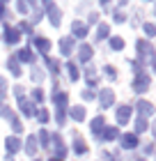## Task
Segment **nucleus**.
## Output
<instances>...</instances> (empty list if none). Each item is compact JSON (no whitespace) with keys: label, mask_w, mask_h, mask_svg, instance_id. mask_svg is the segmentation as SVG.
Returning a JSON list of instances; mask_svg holds the SVG:
<instances>
[{"label":"nucleus","mask_w":156,"mask_h":161,"mask_svg":"<svg viewBox=\"0 0 156 161\" xmlns=\"http://www.w3.org/2000/svg\"><path fill=\"white\" fill-rule=\"evenodd\" d=\"M80 97H83V101H92L96 94H94V90H90V87H87V90H83L80 92Z\"/></svg>","instance_id":"obj_37"},{"label":"nucleus","mask_w":156,"mask_h":161,"mask_svg":"<svg viewBox=\"0 0 156 161\" xmlns=\"http://www.w3.org/2000/svg\"><path fill=\"white\" fill-rule=\"evenodd\" d=\"M143 30H145V35H149V37H156V25L154 23H145Z\"/></svg>","instance_id":"obj_36"},{"label":"nucleus","mask_w":156,"mask_h":161,"mask_svg":"<svg viewBox=\"0 0 156 161\" xmlns=\"http://www.w3.org/2000/svg\"><path fill=\"white\" fill-rule=\"evenodd\" d=\"M136 51H138V55L143 58V60H152L154 58V46L147 39H138L136 42Z\"/></svg>","instance_id":"obj_1"},{"label":"nucleus","mask_w":156,"mask_h":161,"mask_svg":"<svg viewBox=\"0 0 156 161\" xmlns=\"http://www.w3.org/2000/svg\"><path fill=\"white\" fill-rule=\"evenodd\" d=\"M101 159H103V161H115V159H113V154H110V152H101Z\"/></svg>","instance_id":"obj_44"},{"label":"nucleus","mask_w":156,"mask_h":161,"mask_svg":"<svg viewBox=\"0 0 156 161\" xmlns=\"http://www.w3.org/2000/svg\"><path fill=\"white\" fill-rule=\"evenodd\" d=\"M103 71H106V76H108L110 80H115V78H117V69L113 67V64H106V67H103Z\"/></svg>","instance_id":"obj_34"},{"label":"nucleus","mask_w":156,"mask_h":161,"mask_svg":"<svg viewBox=\"0 0 156 161\" xmlns=\"http://www.w3.org/2000/svg\"><path fill=\"white\" fill-rule=\"evenodd\" d=\"M53 101H55L57 108H67V104H69V94H67V92H60V90H57V85H55V90H53Z\"/></svg>","instance_id":"obj_12"},{"label":"nucleus","mask_w":156,"mask_h":161,"mask_svg":"<svg viewBox=\"0 0 156 161\" xmlns=\"http://www.w3.org/2000/svg\"><path fill=\"white\" fill-rule=\"evenodd\" d=\"M96 35H99L96 39H106L108 35H110V28H108L106 23H101V25H99V30H96Z\"/></svg>","instance_id":"obj_32"},{"label":"nucleus","mask_w":156,"mask_h":161,"mask_svg":"<svg viewBox=\"0 0 156 161\" xmlns=\"http://www.w3.org/2000/svg\"><path fill=\"white\" fill-rule=\"evenodd\" d=\"M5 94H7V80L0 76V99H5Z\"/></svg>","instance_id":"obj_40"},{"label":"nucleus","mask_w":156,"mask_h":161,"mask_svg":"<svg viewBox=\"0 0 156 161\" xmlns=\"http://www.w3.org/2000/svg\"><path fill=\"white\" fill-rule=\"evenodd\" d=\"M99 104H101V108H108V106L115 104V92L110 90V87H103V90H101V94H99Z\"/></svg>","instance_id":"obj_7"},{"label":"nucleus","mask_w":156,"mask_h":161,"mask_svg":"<svg viewBox=\"0 0 156 161\" xmlns=\"http://www.w3.org/2000/svg\"><path fill=\"white\" fill-rule=\"evenodd\" d=\"M113 19H115V23H124V21H126V14H124L122 9H115Z\"/></svg>","instance_id":"obj_38"},{"label":"nucleus","mask_w":156,"mask_h":161,"mask_svg":"<svg viewBox=\"0 0 156 161\" xmlns=\"http://www.w3.org/2000/svg\"><path fill=\"white\" fill-rule=\"evenodd\" d=\"M48 161H62V159H55V157H51V159H48Z\"/></svg>","instance_id":"obj_48"},{"label":"nucleus","mask_w":156,"mask_h":161,"mask_svg":"<svg viewBox=\"0 0 156 161\" xmlns=\"http://www.w3.org/2000/svg\"><path fill=\"white\" fill-rule=\"evenodd\" d=\"M71 32H73V39H76V37L85 39L90 30H87V23H83V21H73V23H71Z\"/></svg>","instance_id":"obj_8"},{"label":"nucleus","mask_w":156,"mask_h":161,"mask_svg":"<svg viewBox=\"0 0 156 161\" xmlns=\"http://www.w3.org/2000/svg\"><path fill=\"white\" fill-rule=\"evenodd\" d=\"M87 150H90V147H87V143H85L80 136L73 138V152H76V154H85Z\"/></svg>","instance_id":"obj_19"},{"label":"nucleus","mask_w":156,"mask_h":161,"mask_svg":"<svg viewBox=\"0 0 156 161\" xmlns=\"http://www.w3.org/2000/svg\"><path fill=\"white\" fill-rule=\"evenodd\" d=\"M37 120H39L41 124H46V122L51 120V115H48L46 108H37Z\"/></svg>","instance_id":"obj_30"},{"label":"nucleus","mask_w":156,"mask_h":161,"mask_svg":"<svg viewBox=\"0 0 156 161\" xmlns=\"http://www.w3.org/2000/svg\"><path fill=\"white\" fill-rule=\"evenodd\" d=\"M14 58H16L19 62H35V51L28 46V48H21V51H16V53H14Z\"/></svg>","instance_id":"obj_10"},{"label":"nucleus","mask_w":156,"mask_h":161,"mask_svg":"<svg viewBox=\"0 0 156 161\" xmlns=\"http://www.w3.org/2000/svg\"><path fill=\"white\" fill-rule=\"evenodd\" d=\"M23 92H25V90H23L21 85H16V87H14V94H16V99H23V97H25Z\"/></svg>","instance_id":"obj_42"},{"label":"nucleus","mask_w":156,"mask_h":161,"mask_svg":"<svg viewBox=\"0 0 156 161\" xmlns=\"http://www.w3.org/2000/svg\"><path fill=\"white\" fill-rule=\"evenodd\" d=\"M85 78H87V83H90V90L96 85V80H99V78H96V71L92 67H85Z\"/></svg>","instance_id":"obj_24"},{"label":"nucleus","mask_w":156,"mask_h":161,"mask_svg":"<svg viewBox=\"0 0 156 161\" xmlns=\"http://www.w3.org/2000/svg\"><path fill=\"white\" fill-rule=\"evenodd\" d=\"M16 9H19L21 14H28V12H30V5H28V3H23V0H21V3L16 5Z\"/></svg>","instance_id":"obj_41"},{"label":"nucleus","mask_w":156,"mask_h":161,"mask_svg":"<svg viewBox=\"0 0 156 161\" xmlns=\"http://www.w3.org/2000/svg\"><path fill=\"white\" fill-rule=\"evenodd\" d=\"M69 113H71V118L76 120V122H83V120H85V108H83V106H71Z\"/></svg>","instance_id":"obj_21"},{"label":"nucleus","mask_w":156,"mask_h":161,"mask_svg":"<svg viewBox=\"0 0 156 161\" xmlns=\"http://www.w3.org/2000/svg\"><path fill=\"white\" fill-rule=\"evenodd\" d=\"M3 16H5V3H0V21H3Z\"/></svg>","instance_id":"obj_46"},{"label":"nucleus","mask_w":156,"mask_h":161,"mask_svg":"<svg viewBox=\"0 0 156 161\" xmlns=\"http://www.w3.org/2000/svg\"><path fill=\"white\" fill-rule=\"evenodd\" d=\"M96 21H99V14H90L87 16V23H96Z\"/></svg>","instance_id":"obj_45"},{"label":"nucleus","mask_w":156,"mask_h":161,"mask_svg":"<svg viewBox=\"0 0 156 161\" xmlns=\"http://www.w3.org/2000/svg\"><path fill=\"white\" fill-rule=\"evenodd\" d=\"M138 161H145V159H138Z\"/></svg>","instance_id":"obj_49"},{"label":"nucleus","mask_w":156,"mask_h":161,"mask_svg":"<svg viewBox=\"0 0 156 161\" xmlns=\"http://www.w3.org/2000/svg\"><path fill=\"white\" fill-rule=\"evenodd\" d=\"M44 9L48 12V19H51V23H53L55 28L60 25V19H62V12L57 9L55 7V3H51V0H46V3H44Z\"/></svg>","instance_id":"obj_2"},{"label":"nucleus","mask_w":156,"mask_h":161,"mask_svg":"<svg viewBox=\"0 0 156 161\" xmlns=\"http://www.w3.org/2000/svg\"><path fill=\"white\" fill-rule=\"evenodd\" d=\"M115 138H120V134H117V127H103V131L99 136H96V141H106V143H110V141H115Z\"/></svg>","instance_id":"obj_9"},{"label":"nucleus","mask_w":156,"mask_h":161,"mask_svg":"<svg viewBox=\"0 0 156 161\" xmlns=\"http://www.w3.org/2000/svg\"><path fill=\"white\" fill-rule=\"evenodd\" d=\"M143 150H145V154H152V152H154V143H147Z\"/></svg>","instance_id":"obj_43"},{"label":"nucleus","mask_w":156,"mask_h":161,"mask_svg":"<svg viewBox=\"0 0 156 161\" xmlns=\"http://www.w3.org/2000/svg\"><path fill=\"white\" fill-rule=\"evenodd\" d=\"M19 150H21V141L16 136H9V138H7V152L14 154V152H19Z\"/></svg>","instance_id":"obj_22"},{"label":"nucleus","mask_w":156,"mask_h":161,"mask_svg":"<svg viewBox=\"0 0 156 161\" xmlns=\"http://www.w3.org/2000/svg\"><path fill=\"white\" fill-rule=\"evenodd\" d=\"M110 48L113 51H122L124 48V39L122 37H110Z\"/></svg>","instance_id":"obj_27"},{"label":"nucleus","mask_w":156,"mask_h":161,"mask_svg":"<svg viewBox=\"0 0 156 161\" xmlns=\"http://www.w3.org/2000/svg\"><path fill=\"white\" fill-rule=\"evenodd\" d=\"M71 51H73V37H62L60 39V53L71 55Z\"/></svg>","instance_id":"obj_16"},{"label":"nucleus","mask_w":156,"mask_h":161,"mask_svg":"<svg viewBox=\"0 0 156 161\" xmlns=\"http://www.w3.org/2000/svg\"><path fill=\"white\" fill-rule=\"evenodd\" d=\"M67 71H69V78L71 80H78V67H76V64H73V62H67Z\"/></svg>","instance_id":"obj_26"},{"label":"nucleus","mask_w":156,"mask_h":161,"mask_svg":"<svg viewBox=\"0 0 156 161\" xmlns=\"http://www.w3.org/2000/svg\"><path fill=\"white\" fill-rule=\"evenodd\" d=\"M133 90L136 92H147L149 90V76L147 74H138L133 78Z\"/></svg>","instance_id":"obj_5"},{"label":"nucleus","mask_w":156,"mask_h":161,"mask_svg":"<svg viewBox=\"0 0 156 161\" xmlns=\"http://www.w3.org/2000/svg\"><path fill=\"white\" fill-rule=\"evenodd\" d=\"M3 37H5V44H19V39H21V32L16 30V28H9V25H7Z\"/></svg>","instance_id":"obj_14"},{"label":"nucleus","mask_w":156,"mask_h":161,"mask_svg":"<svg viewBox=\"0 0 156 161\" xmlns=\"http://www.w3.org/2000/svg\"><path fill=\"white\" fill-rule=\"evenodd\" d=\"M103 127H106V118H103V115H99V118H94L90 122V129L94 131V136H99L101 131H103Z\"/></svg>","instance_id":"obj_17"},{"label":"nucleus","mask_w":156,"mask_h":161,"mask_svg":"<svg viewBox=\"0 0 156 161\" xmlns=\"http://www.w3.org/2000/svg\"><path fill=\"white\" fill-rule=\"evenodd\" d=\"M16 30H19V32H28V35L32 37V25H30V21H21Z\"/></svg>","instance_id":"obj_31"},{"label":"nucleus","mask_w":156,"mask_h":161,"mask_svg":"<svg viewBox=\"0 0 156 161\" xmlns=\"http://www.w3.org/2000/svg\"><path fill=\"white\" fill-rule=\"evenodd\" d=\"M131 118V106H120L117 108V122L120 124H126Z\"/></svg>","instance_id":"obj_18"},{"label":"nucleus","mask_w":156,"mask_h":161,"mask_svg":"<svg viewBox=\"0 0 156 161\" xmlns=\"http://www.w3.org/2000/svg\"><path fill=\"white\" fill-rule=\"evenodd\" d=\"M39 143H41V147H46V150H48V145H51V134H48L46 129H41V131H39Z\"/></svg>","instance_id":"obj_25"},{"label":"nucleus","mask_w":156,"mask_h":161,"mask_svg":"<svg viewBox=\"0 0 156 161\" xmlns=\"http://www.w3.org/2000/svg\"><path fill=\"white\" fill-rule=\"evenodd\" d=\"M37 150H39V145H37V138L30 136V138L25 141V152H28L30 157H35V154H37Z\"/></svg>","instance_id":"obj_23"},{"label":"nucleus","mask_w":156,"mask_h":161,"mask_svg":"<svg viewBox=\"0 0 156 161\" xmlns=\"http://www.w3.org/2000/svg\"><path fill=\"white\" fill-rule=\"evenodd\" d=\"M51 145H53V150H55V159H62L67 154V145L62 143V136L60 134H53L51 136ZM48 145V147H51Z\"/></svg>","instance_id":"obj_3"},{"label":"nucleus","mask_w":156,"mask_h":161,"mask_svg":"<svg viewBox=\"0 0 156 161\" xmlns=\"http://www.w3.org/2000/svg\"><path fill=\"white\" fill-rule=\"evenodd\" d=\"M32 101H44V90L41 87H35L32 90Z\"/></svg>","instance_id":"obj_39"},{"label":"nucleus","mask_w":156,"mask_h":161,"mask_svg":"<svg viewBox=\"0 0 156 161\" xmlns=\"http://www.w3.org/2000/svg\"><path fill=\"white\" fill-rule=\"evenodd\" d=\"M35 161H39V159H35Z\"/></svg>","instance_id":"obj_50"},{"label":"nucleus","mask_w":156,"mask_h":161,"mask_svg":"<svg viewBox=\"0 0 156 161\" xmlns=\"http://www.w3.org/2000/svg\"><path fill=\"white\" fill-rule=\"evenodd\" d=\"M30 76H32V80H35V83H41V80H44V69H39V67H32Z\"/></svg>","instance_id":"obj_28"},{"label":"nucleus","mask_w":156,"mask_h":161,"mask_svg":"<svg viewBox=\"0 0 156 161\" xmlns=\"http://www.w3.org/2000/svg\"><path fill=\"white\" fill-rule=\"evenodd\" d=\"M152 69L156 71V58H152Z\"/></svg>","instance_id":"obj_47"},{"label":"nucleus","mask_w":156,"mask_h":161,"mask_svg":"<svg viewBox=\"0 0 156 161\" xmlns=\"http://www.w3.org/2000/svg\"><path fill=\"white\" fill-rule=\"evenodd\" d=\"M7 69H9L12 71V76H21V74H23V71H21V64H19V60H16V58H9V60H7Z\"/></svg>","instance_id":"obj_20"},{"label":"nucleus","mask_w":156,"mask_h":161,"mask_svg":"<svg viewBox=\"0 0 156 161\" xmlns=\"http://www.w3.org/2000/svg\"><path fill=\"white\" fill-rule=\"evenodd\" d=\"M19 108H21V113L25 115V118H35L37 115V106H35V101L32 99H19Z\"/></svg>","instance_id":"obj_4"},{"label":"nucleus","mask_w":156,"mask_h":161,"mask_svg":"<svg viewBox=\"0 0 156 161\" xmlns=\"http://www.w3.org/2000/svg\"><path fill=\"white\" fill-rule=\"evenodd\" d=\"M120 145H122L124 150H133V147H138V136H136V134H122Z\"/></svg>","instance_id":"obj_11"},{"label":"nucleus","mask_w":156,"mask_h":161,"mask_svg":"<svg viewBox=\"0 0 156 161\" xmlns=\"http://www.w3.org/2000/svg\"><path fill=\"white\" fill-rule=\"evenodd\" d=\"M136 108H138V118H152V115H154V106L149 104V101H145V99H138V104H136Z\"/></svg>","instance_id":"obj_6"},{"label":"nucleus","mask_w":156,"mask_h":161,"mask_svg":"<svg viewBox=\"0 0 156 161\" xmlns=\"http://www.w3.org/2000/svg\"><path fill=\"white\" fill-rule=\"evenodd\" d=\"M145 131H147V120L145 118H138L136 120V136L138 134H145Z\"/></svg>","instance_id":"obj_29"},{"label":"nucleus","mask_w":156,"mask_h":161,"mask_svg":"<svg viewBox=\"0 0 156 161\" xmlns=\"http://www.w3.org/2000/svg\"><path fill=\"white\" fill-rule=\"evenodd\" d=\"M32 42H35V46L41 51V55L48 58V53H51V42L46 37H32Z\"/></svg>","instance_id":"obj_13"},{"label":"nucleus","mask_w":156,"mask_h":161,"mask_svg":"<svg viewBox=\"0 0 156 161\" xmlns=\"http://www.w3.org/2000/svg\"><path fill=\"white\" fill-rule=\"evenodd\" d=\"M92 53H94V51H92L90 44H80V48H78V60H80V62H90V60H92Z\"/></svg>","instance_id":"obj_15"},{"label":"nucleus","mask_w":156,"mask_h":161,"mask_svg":"<svg viewBox=\"0 0 156 161\" xmlns=\"http://www.w3.org/2000/svg\"><path fill=\"white\" fill-rule=\"evenodd\" d=\"M46 67H48L51 71H53V74H60V64H57V62L53 60V58H46Z\"/></svg>","instance_id":"obj_33"},{"label":"nucleus","mask_w":156,"mask_h":161,"mask_svg":"<svg viewBox=\"0 0 156 161\" xmlns=\"http://www.w3.org/2000/svg\"><path fill=\"white\" fill-rule=\"evenodd\" d=\"M55 120H57V124H60V127H64V122H67V113H64V108H57Z\"/></svg>","instance_id":"obj_35"},{"label":"nucleus","mask_w":156,"mask_h":161,"mask_svg":"<svg viewBox=\"0 0 156 161\" xmlns=\"http://www.w3.org/2000/svg\"><path fill=\"white\" fill-rule=\"evenodd\" d=\"M154 127H156V124H154Z\"/></svg>","instance_id":"obj_51"}]
</instances>
